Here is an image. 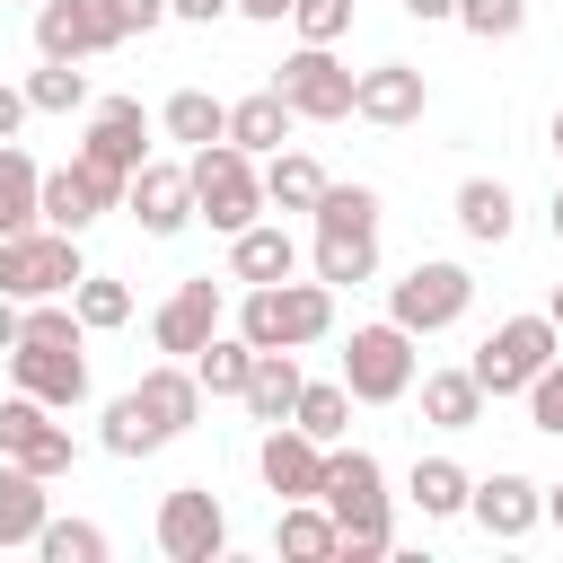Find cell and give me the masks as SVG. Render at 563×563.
I'll list each match as a JSON object with an SVG mask.
<instances>
[{"mask_svg":"<svg viewBox=\"0 0 563 563\" xmlns=\"http://www.w3.org/2000/svg\"><path fill=\"white\" fill-rule=\"evenodd\" d=\"M202 378H194V361H158V369H141L114 405H106V422H97V449L106 457H158L167 440H185L194 422H202Z\"/></svg>","mask_w":563,"mask_h":563,"instance_id":"1","label":"cell"},{"mask_svg":"<svg viewBox=\"0 0 563 563\" xmlns=\"http://www.w3.org/2000/svg\"><path fill=\"white\" fill-rule=\"evenodd\" d=\"M317 501L334 510V528H343V545H334V563H378L387 545H396V510H387V466L369 457V449H325V475H317Z\"/></svg>","mask_w":563,"mask_h":563,"instance_id":"2","label":"cell"},{"mask_svg":"<svg viewBox=\"0 0 563 563\" xmlns=\"http://www.w3.org/2000/svg\"><path fill=\"white\" fill-rule=\"evenodd\" d=\"M150 26H167V0H35V53L44 62H97Z\"/></svg>","mask_w":563,"mask_h":563,"instance_id":"3","label":"cell"},{"mask_svg":"<svg viewBox=\"0 0 563 563\" xmlns=\"http://www.w3.org/2000/svg\"><path fill=\"white\" fill-rule=\"evenodd\" d=\"M238 334L255 343V352H308V343H325L334 334V290L308 273H290V282H255V290H238Z\"/></svg>","mask_w":563,"mask_h":563,"instance_id":"4","label":"cell"},{"mask_svg":"<svg viewBox=\"0 0 563 563\" xmlns=\"http://www.w3.org/2000/svg\"><path fill=\"white\" fill-rule=\"evenodd\" d=\"M185 185H194V220H211L220 238H238L246 220H264V158H246L238 141L185 150Z\"/></svg>","mask_w":563,"mask_h":563,"instance_id":"5","label":"cell"},{"mask_svg":"<svg viewBox=\"0 0 563 563\" xmlns=\"http://www.w3.org/2000/svg\"><path fill=\"white\" fill-rule=\"evenodd\" d=\"M475 308V273L457 264V255H413L396 282H387V317L422 343V334H449L457 317Z\"/></svg>","mask_w":563,"mask_h":563,"instance_id":"6","label":"cell"},{"mask_svg":"<svg viewBox=\"0 0 563 563\" xmlns=\"http://www.w3.org/2000/svg\"><path fill=\"white\" fill-rule=\"evenodd\" d=\"M334 378L352 387V405H396V396H413L422 352H413V334L396 317H378V325H352L343 334V369Z\"/></svg>","mask_w":563,"mask_h":563,"instance_id":"7","label":"cell"},{"mask_svg":"<svg viewBox=\"0 0 563 563\" xmlns=\"http://www.w3.org/2000/svg\"><path fill=\"white\" fill-rule=\"evenodd\" d=\"M554 352H563L554 317H545V308H528V317H501V325L475 343V361H466V369H475V387H484V396H519Z\"/></svg>","mask_w":563,"mask_h":563,"instance_id":"8","label":"cell"},{"mask_svg":"<svg viewBox=\"0 0 563 563\" xmlns=\"http://www.w3.org/2000/svg\"><path fill=\"white\" fill-rule=\"evenodd\" d=\"M88 273V255H79V238L70 229H18V238H0V290L9 299H70V282Z\"/></svg>","mask_w":563,"mask_h":563,"instance_id":"9","label":"cell"},{"mask_svg":"<svg viewBox=\"0 0 563 563\" xmlns=\"http://www.w3.org/2000/svg\"><path fill=\"white\" fill-rule=\"evenodd\" d=\"M273 88L299 123H352V62H334V44H299L273 70Z\"/></svg>","mask_w":563,"mask_h":563,"instance_id":"10","label":"cell"},{"mask_svg":"<svg viewBox=\"0 0 563 563\" xmlns=\"http://www.w3.org/2000/svg\"><path fill=\"white\" fill-rule=\"evenodd\" d=\"M0 457H9V466H35V475L53 484V475L79 466V440H70V422H62L53 405H35V396H0Z\"/></svg>","mask_w":563,"mask_h":563,"instance_id":"11","label":"cell"},{"mask_svg":"<svg viewBox=\"0 0 563 563\" xmlns=\"http://www.w3.org/2000/svg\"><path fill=\"white\" fill-rule=\"evenodd\" d=\"M35 211H44V229H70V238H88L106 211H123V176H106V167H88V158H62V167H44V194H35Z\"/></svg>","mask_w":563,"mask_h":563,"instance_id":"12","label":"cell"},{"mask_svg":"<svg viewBox=\"0 0 563 563\" xmlns=\"http://www.w3.org/2000/svg\"><path fill=\"white\" fill-rule=\"evenodd\" d=\"M158 554L167 563H220L229 554V510L211 484H176L158 501Z\"/></svg>","mask_w":563,"mask_h":563,"instance_id":"13","label":"cell"},{"mask_svg":"<svg viewBox=\"0 0 563 563\" xmlns=\"http://www.w3.org/2000/svg\"><path fill=\"white\" fill-rule=\"evenodd\" d=\"M9 378H18V396H35V405H53V413H79L88 405V343H9Z\"/></svg>","mask_w":563,"mask_h":563,"instance_id":"14","label":"cell"},{"mask_svg":"<svg viewBox=\"0 0 563 563\" xmlns=\"http://www.w3.org/2000/svg\"><path fill=\"white\" fill-rule=\"evenodd\" d=\"M220 325H229V299H220V282H211V273H194V282H176V290L158 299L150 343H158L167 361H194V352H202Z\"/></svg>","mask_w":563,"mask_h":563,"instance_id":"15","label":"cell"},{"mask_svg":"<svg viewBox=\"0 0 563 563\" xmlns=\"http://www.w3.org/2000/svg\"><path fill=\"white\" fill-rule=\"evenodd\" d=\"M123 211L141 238H185L194 229V185H185V158H141L132 185H123Z\"/></svg>","mask_w":563,"mask_h":563,"instance_id":"16","label":"cell"},{"mask_svg":"<svg viewBox=\"0 0 563 563\" xmlns=\"http://www.w3.org/2000/svg\"><path fill=\"white\" fill-rule=\"evenodd\" d=\"M79 158L132 185V167L150 158V114H141V97H97V106H88V132H79Z\"/></svg>","mask_w":563,"mask_h":563,"instance_id":"17","label":"cell"},{"mask_svg":"<svg viewBox=\"0 0 563 563\" xmlns=\"http://www.w3.org/2000/svg\"><path fill=\"white\" fill-rule=\"evenodd\" d=\"M255 475L273 501H317V475H325V440H308L299 422H264L255 440Z\"/></svg>","mask_w":563,"mask_h":563,"instance_id":"18","label":"cell"},{"mask_svg":"<svg viewBox=\"0 0 563 563\" xmlns=\"http://www.w3.org/2000/svg\"><path fill=\"white\" fill-rule=\"evenodd\" d=\"M466 519H475L484 537L519 545V537L545 519V484H528L519 466H493V475H475V493H466Z\"/></svg>","mask_w":563,"mask_h":563,"instance_id":"19","label":"cell"},{"mask_svg":"<svg viewBox=\"0 0 563 563\" xmlns=\"http://www.w3.org/2000/svg\"><path fill=\"white\" fill-rule=\"evenodd\" d=\"M422 106H431V79H422L413 62H369V70H352V114H361V123L405 132V123H422Z\"/></svg>","mask_w":563,"mask_h":563,"instance_id":"20","label":"cell"},{"mask_svg":"<svg viewBox=\"0 0 563 563\" xmlns=\"http://www.w3.org/2000/svg\"><path fill=\"white\" fill-rule=\"evenodd\" d=\"M299 273V238L282 229V220H246L238 238H229V282L238 290H255V282H290Z\"/></svg>","mask_w":563,"mask_h":563,"instance_id":"21","label":"cell"},{"mask_svg":"<svg viewBox=\"0 0 563 563\" xmlns=\"http://www.w3.org/2000/svg\"><path fill=\"white\" fill-rule=\"evenodd\" d=\"M449 220H457L475 246H510L519 202H510V185H501V176H466V185H457V202H449Z\"/></svg>","mask_w":563,"mask_h":563,"instance_id":"22","label":"cell"},{"mask_svg":"<svg viewBox=\"0 0 563 563\" xmlns=\"http://www.w3.org/2000/svg\"><path fill=\"white\" fill-rule=\"evenodd\" d=\"M308 273H317L325 290H361V282L378 273V229H317Z\"/></svg>","mask_w":563,"mask_h":563,"instance_id":"23","label":"cell"},{"mask_svg":"<svg viewBox=\"0 0 563 563\" xmlns=\"http://www.w3.org/2000/svg\"><path fill=\"white\" fill-rule=\"evenodd\" d=\"M484 405H493V396L475 387L466 361H457V369H422V422H431V431H475Z\"/></svg>","mask_w":563,"mask_h":563,"instance_id":"24","label":"cell"},{"mask_svg":"<svg viewBox=\"0 0 563 563\" xmlns=\"http://www.w3.org/2000/svg\"><path fill=\"white\" fill-rule=\"evenodd\" d=\"M334 545H343V528H334L325 501H282V519H273V554L282 563H334Z\"/></svg>","mask_w":563,"mask_h":563,"instance_id":"25","label":"cell"},{"mask_svg":"<svg viewBox=\"0 0 563 563\" xmlns=\"http://www.w3.org/2000/svg\"><path fill=\"white\" fill-rule=\"evenodd\" d=\"M299 352H255V369H246V387H238V405L255 413V422H290V405H299Z\"/></svg>","mask_w":563,"mask_h":563,"instance_id":"26","label":"cell"},{"mask_svg":"<svg viewBox=\"0 0 563 563\" xmlns=\"http://www.w3.org/2000/svg\"><path fill=\"white\" fill-rule=\"evenodd\" d=\"M53 519V493L35 466H9L0 457V545H35V528Z\"/></svg>","mask_w":563,"mask_h":563,"instance_id":"27","label":"cell"},{"mask_svg":"<svg viewBox=\"0 0 563 563\" xmlns=\"http://www.w3.org/2000/svg\"><path fill=\"white\" fill-rule=\"evenodd\" d=\"M290 123H299V114L282 106V88H255V97H238V106H229V141H238L246 158H273V150L290 141Z\"/></svg>","mask_w":563,"mask_h":563,"instance_id":"28","label":"cell"},{"mask_svg":"<svg viewBox=\"0 0 563 563\" xmlns=\"http://www.w3.org/2000/svg\"><path fill=\"white\" fill-rule=\"evenodd\" d=\"M317 194H325V167L282 141V150L264 158V211H317Z\"/></svg>","mask_w":563,"mask_h":563,"instance_id":"29","label":"cell"},{"mask_svg":"<svg viewBox=\"0 0 563 563\" xmlns=\"http://www.w3.org/2000/svg\"><path fill=\"white\" fill-rule=\"evenodd\" d=\"M405 493H413V510H422V519H466V493H475V475H466L457 457H413Z\"/></svg>","mask_w":563,"mask_h":563,"instance_id":"30","label":"cell"},{"mask_svg":"<svg viewBox=\"0 0 563 563\" xmlns=\"http://www.w3.org/2000/svg\"><path fill=\"white\" fill-rule=\"evenodd\" d=\"M158 132H167V141H185V150H202V141H229V106H220L211 88H176V97L158 106Z\"/></svg>","mask_w":563,"mask_h":563,"instance_id":"31","label":"cell"},{"mask_svg":"<svg viewBox=\"0 0 563 563\" xmlns=\"http://www.w3.org/2000/svg\"><path fill=\"white\" fill-rule=\"evenodd\" d=\"M35 194H44V167L18 150V141H0V238H18V229H35L44 211H35Z\"/></svg>","mask_w":563,"mask_h":563,"instance_id":"32","label":"cell"},{"mask_svg":"<svg viewBox=\"0 0 563 563\" xmlns=\"http://www.w3.org/2000/svg\"><path fill=\"white\" fill-rule=\"evenodd\" d=\"M290 422H299L308 440H325V449H334V440L352 431V387H343V378H299V405H290Z\"/></svg>","mask_w":563,"mask_h":563,"instance_id":"33","label":"cell"},{"mask_svg":"<svg viewBox=\"0 0 563 563\" xmlns=\"http://www.w3.org/2000/svg\"><path fill=\"white\" fill-rule=\"evenodd\" d=\"M246 369H255V343H246L238 325H220V334L194 352V378H202V396H238V387H246Z\"/></svg>","mask_w":563,"mask_h":563,"instance_id":"34","label":"cell"},{"mask_svg":"<svg viewBox=\"0 0 563 563\" xmlns=\"http://www.w3.org/2000/svg\"><path fill=\"white\" fill-rule=\"evenodd\" d=\"M79 106H88V70H79V62L26 70V114H79Z\"/></svg>","mask_w":563,"mask_h":563,"instance_id":"35","label":"cell"},{"mask_svg":"<svg viewBox=\"0 0 563 563\" xmlns=\"http://www.w3.org/2000/svg\"><path fill=\"white\" fill-rule=\"evenodd\" d=\"M378 211H387V202H378V185H361V176H352V185H334V176H325V194H317V211H308V220H317V229H378Z\"/></svg>","mask_w":563,"mask_h":563,"instance_id":"36","label":"cell"},{"mask_svg":"<svg viewBox=\"0 0 563 563\" xmlns=\"http://www.w3.org/2000/svg\"><path fill=\"white\" fill-rule=\"evenodd\" d=\"M70 308H79L88 334H114V325L132 317V290H123L114 273H79V282H70Z\"/></svg>","mask_w":563,"mask_h":563,"instance_id":"37","label":"cell"},{"mask_svg":"<svg viewBox=\"0 0 563 563\" xmlns=\"http://www.w3.org/2000/svg\"><path fill=\"white\" fill-rule=\"evenodd\" d=\"M35 554L44 563H106V528L97 519H44L35 528Z\"/></svg>","mask_w":563,"mask_h":563,"instance_id":"38","label":"cell"},{"mask_svg":"<svg viewBox=\"0 0 563 563\" xmlns=\"http://www.w3.org/2000/svg\"><path fill=\"white\" fill-rule=\"evenodd\" d=\"M457 26H466L475 44H510V35L528 26V0H457Z\"/></svg>","mask_w":563,"mask_h":563,"instance_id":"39","label":"cell"},{"mask_svg":"<svg viewBox=\"0 0 563 563\" xmlns=\"http://www.w3.org/2000/svg\"><path fill=\"white\" fill-rule=\"evenodd\" d=\"M519 396H528V431L563 440V352H554V361H545V369H537V378H528Z\"/></svg>","mask_w":563,"mask_h":563,"instance_id":"40","label":"cell"},{"mask_svg":"<svg viewBox=\"0 0 563 563\" xmlns=\"http://www.w3.org/2000/svg\"><path fill=\"white\" fill-rule=\"evenodd\" d=\"M290 26H299V44H343L352 35V0H290Z\"/></svg>","mask_w":563,"mask_h":563,"instance_id":"41","label":"cell"},{"mask_svg":"<svg viewBox=\"0 0 563 563\" xmlns=\"http://www.w3.org/2000/svg\"><path fill=\"white\" fill-rule=\"evenodd\" d=\"M167 18H185V26H220V18H238V0H167Z\"/></svg>","mask_w":563,"mask_h":563,"instance_id":"42","label":"cell"},{"mask_svg":"<svg viewBox=\"0 0 563 563\" xmlns=\"http://www.w3.org/2000/svg\"><path fill=\"white\" fill-rule=\"evenodd\" d=\"M18 123H26V88L0 79V141H18Z\"/></svg>","mask_w":563,"mask_h":563,"instance_id":"43","label":"cell"},{"mask_svg":"<svg viewBox=\"0 0 563 563\" xmlns=\"http://www.w3.org/2000/svg\"><path fill=\"white\" fill-rule=\"evenodd\" d=\"M18 325H26V299H9V290H0V352L18 343Z\"/></svg>","mask_w":563,"mask_h":563,"instance_id":"44","label":"cell"},{"mask_svg":"<svg viewBox=\"0 0 563 563\" xmlns=\"http://www.w3.org/2000/svg\"><path fill=\"white\" fill-rule=\"evenodd\" d=\"M238 18H255V26H282V18H290V0H238Z\"/></svg>","mask_w":563,"mask_h":563,"instance_id":"45","label":"cell"},{"mask_svg":"<svg viewBox=\"0 0 563 563\" xmlns=\"http://www.w3.org/2000/svg\"><path fill=\"white\" fill-rule=\"evenodd\" d=\"M405 18H422V26H440V18H457V0H405Z\"/></svg>","mask_w":563,"mask_h":563,"instance_id":"46","label":"cell"},{"mask_svg":"<svg viewBox=\"0 0 563 563\" xmlns=\"http://www.w3.org/2000/svg\"><path fill=\"white\" fill-rule=\"evenodd\" d=\"M545 229H554V246H563V185H554V202H545Z\"/></svg>","mask_w":563,"mask_h":563,"instance_id":"47","label":"cell"},{"mask_svg":"<svg viewBox=\"0 0 563 563\" xmlns=\"http://www.w3.org/2000/svg\"><path fill=\"white\" fill-rule=\"evenodd\" d=\"M545 519H554V528H563V484H545Z\"/></svg>","mask_w":563,"mask_h":563,"instance_id":"48","label":"cell"},{"mask_svg":"<svg viewBox=\"0 0 563 563\" xmlns=\"http://www.w3.org/2000/svg\"><path fill=\"white\" fill-rule=\"evenodd\" d=\"M545 317H554V334H563V282H554V299H545Z\"/></svg>","mask_w":563,"mask_h":563,"instance_id":"49","label":"cell"},{"mask_svg":"<svg viewBox=\"0 0 563 563\" xmlns=\"http://www.w3.org/2000/svg\"><path fill=\"white\" fill-rule=\"evenodd\" d=\"M545 141H554V158H563V106H554V123H545Z\"/></svg>","mask_w":563,"mask_h":563,"instance_id":"50","label":"cell"},{"mask_svg":"<svg viewBox=\"0 0 563 563\" xmlns=\"http://www.w3.org/2000/svg\"><path fill=\"white\" fill-rule=\"evenodd\" d=\"M18 9H35V0H18Z\"/></svg>","mask_w":563,"mask_h":563,"instance_id":"51","label":"cell"}]
</instances>
